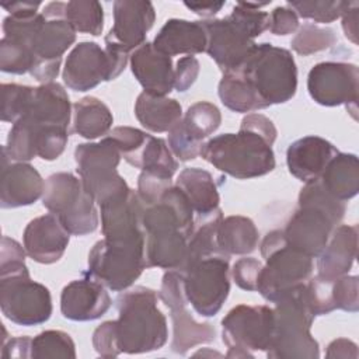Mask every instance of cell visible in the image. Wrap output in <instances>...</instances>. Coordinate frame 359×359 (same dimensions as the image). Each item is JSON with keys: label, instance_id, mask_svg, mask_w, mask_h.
I'll list each match as a JSON object with an SVG mask.
<instances>
[{"label": "cell", "instance_id": "6125c7cd", "mask_svg": "<svg viewBox=\"0 0 359 359\" xmlns=\"http://www.w3.org/2000/svg\"><path fill=\"white\" fill-rule=\"evenodd\" d=\"M194 356H208V358H213V356H223L222 353H219V352H215V351H210L209 348H205V349H201V351H198V352H195L194 353Z\"/></svg>", "mask_w": 359, "mask_h": 359}, {"label": "cell", "instance_id": "91938a15", "mask_svg": "<svg viewBox=\"0 0 359 359\" xmlns=\"http://www.w3.org/2000/svg\"><path fill=\"white\" fill-rule=\"evenodd\" d=\"M185 7L201 17H213L226 4V1H185Z\"/></svg>", "mask_w": 359, "mask_h": 359}, {"label": "cell", "instance_id": "f6af8a7d", "mask_svg": "<svg viewBox=\"0 0 359 359\" xmlns=\"http://www.w3.org/2000/svg\"><path fill=\"white\" fill-rule=\"evenodd\" d=\"M67 140L69 128L59 125H45L38 122L36 157H41L46 161L56 160L65 151Z\"/></svg>", "mask_w": 359, "mask_h": 359}, {"label": "cell", "instance_id": "9a60e30c", "mask_svg": "<svg viewBox=\"0 0 359 359\" xmlns=\"http://www.w3.org/2000/svg\"><path fill=\"white\" fill-rule=\"evenodd\" d=\"M299 208L282 230L287 244L297 251L317 258L327 245L339 222L325 209L310 203L297 202Z\"/></svg>", "mask_w": 359, "mask_h": 359}, {"label": "cell", "instance_id": "52a82bcc", "mask_svg": "<svg viewBox=\"0 0 359 359\" xmlns=\"http://www.w3.org/2000/svg\"><path fill=\"white\" fill-rule=\"evenodd\" d=\"M304 285L275 303L273 334L266 349V356L271 359H317L320 356L318 342L310 332L314 316L303 299Z\"/></svg>", "mask_w": 359, "mask_h": 359}, {"label": "cell", "instance_id": "8992f818", "mask_svg": "<svg viewBox=\"0 0 359 359\" xmlns=\"http://www.w3.org/2000/svg\"><path fill=\"white\" fill-rule=\"evenodd\" d=\"M238 72L271 107L292 100L297 90V67L292 53L271 43H255Z\"/></svg>", "mask_w": 359, "mask_h": 359}, {"label": "cell", "instance_id": "4316f807", "mask_svg": "<svg viewBox=\"0 0 359 359\" xmlns=\"http://www.w3.org/2000/svg\"><path fill=\"white\" fill-rule=\"evenodd\" d=\"M135 115L147 130L163 133L170 132L181 121L182 108L174 98L143 91L136 98Z\"/></svg>", "mask_w": 359, "mask_h": 359}, {"label": "cell", "instance_id": "484cf974", "mask_svg": "<svg viewBox=\"0 0 359 359\" xmlns=\"http://www.w3.org/2000/svg\"><path fill=\"white\" fill-rule=\"evenodd\" d=\"M25 115L39 123L69 128L72 105L66 90L55 81L35 87L29 109Z\"/></svg>", "mask_w": 359, "mask_h": 359}, {"label": "cell", "instance_id": "7c38bea8", "mask_svg": "<svg viewBox=\"0 0 359 359\" xmlns=\"http://www.w3.org/2000/svg\"><path fill=\"white\" fill-rule=\"evenodd\" d=\"M273 334V309L265 304L233 307L222 320V339L227 345V358H254L255 351L271 345Z\"/></svg>", "mask_w": 359, "mask_h": 359}, {"label": "cell", "instance_id": "d590c367", "mask_svg": "<svg viewBox=\"0 0 359 359\" xmlns=\"http://www.w3.org/2000/svg\"><path fill=\"white\" fill-rule=\"evenodd\" d=\"M181 123L195 142L202 143L203 139L217 130L222 123V114L215 104L198 101L187 109L184 118H181Z\"/></svg>", "mask_w": 359, "mask_h": 359}, {"label": "cell", "instance_id": "83f0119b", "mask_svg": "<svg viewBox=\"0 0 359 359\" xmlns=\"http://www.w3.org/2000/svg\"><path fill=\"white\" fill-rule=\"evenodd\" d=\"M175 185L187 195L195 216H206L219 209L217 185L209 171L187 167L180 172Z\"/></svg>", "mask_w": 359, "mask_h": 359}, {"label": "cell", "instance_id": "94428289", "mask_svg": "<svg viewBox=\"0 0 359 359\" xmlns=\"http://www.w3.org/2000/svg\"><path fill=\"white\" fill-rule=\"evenodd\" d=\"M39 1H10L1 3V7L10 13V15H31L38 13Z\"/></svg>", "mask_w": 359, "mask_h": 359}, {"label": "cell", "instance_id": "f35d334b", "mask_svg": "<svg viewBox=\"0 0 359 359\" xmlns=\"http://www.w3.org/2000/svg\"><path fill=\"white\" fill-rule=\"evenodd\" d=\"M150 136L151 135L132 126H116L108 133V137L118 147L121 157L135 168L140 165V157Z\"/></svg>", "mask_w": 359, "mask_h": 359}, {"label": "cell", "instance_id": "30bf717a", "mask_svg": "<svg viewBox=\"0 0 359 359\" xmlns=\"http://www.w3.org/2000/svg\"><path fill=\"white\" fill-rule=\"evenodd\" d=\"M121 158L118 147L108 136L97 143H81L74 149L79 178L98 205L130 191L116 170Z\"/></svg>", "mask_w": 359, "mask_h": 359}, {"label": "cell", "instance_id": "3957f363", "mask_svg": "<svg viewBox=\"0 0 359 359\" xmlns=\"http://www.w3.org/2000/svg\"><path fill=\"white\" fill-rule=\"evenodd\" d=\"M269 3L238 1L230 15L201 21L208 39L206 53L222 73L237 70L255 46L254 39L268 29L269 14L259 8Z\"/></svg>", "mask_w": 359, "mask_h": 359}, {"label": "cell", "instance_id": "681fc988", "mask_svg": "<svg viewBox=\"0 0 359 359\" xmlns=\"http://www.w3.org/2000/svg\"><path fill=\"white\" fill-rule=\"evenodd\" d=\"M158 297L170 310L178 309V307H187L189 304L185 294L184 275L180 271L168 269L163 275Z\"/></svg>", "mask_w": 359, "mask_h": 359}, {"label": "cell", "instance_id": "e0dca14e", "mask_svg": "<svg viewBox=\"0 0 359 359\" xmlns=\"http://www.w3.org/2000/svg\"><path fill=\"white\" fill-rule=\"evenodd\" d=\"M112 306V299L95 276L83 272V278L67 283L60 294V311L72 321H93L102 317Z\"/></svg>", "mask_w": 359, "mask_h": 359}, {"label": "cell", "instance_id": "5b68a950", "mask_svg": "<svg viewBox=\"0 0 359 359\" xmlns=\"http://www.w3.org/2000/svg\"><path fill=\"white\" fill-rule=\"evenodd\" d=\"M262 265L257 292L276 303L296 292L313 275V258L290 247L282 230L269 231L261 243Z\"/></svg>", "mask_w": 359, "mask_h": 359}, {"label": "cell", "instance_id": "7402d4cb", "mask_svg": "<svg viewBox=\"0 0 359 359\" xmlns=\"http://www.w3.org/2000/svg\"><path fill=\"white\" fill-rule=\"evenodd\" d=\"M130 69L143 90L154 95H167L174 88L172 59L144 42L130 53Z\"/></svg>", "mask_w": 359, "mask_h": 359}, {"label": "cell", "instance_id": "603a6c76", "mask_svg": "<svg viewBox=\"0 0 359 359\" xmlns=\"http://www.w3.org/2000/svg\"><path fill=\"white\" fill-rule=\"evenodd\" d=\"M338 149L320 136H304L289 144L286 164L289 172L302 182L318 180Z\"/></svg>", "mask_w": 359, "mask_h": 359}, {"label": "cell", "instance_id": "5bb4252c", "mask_svg": "<svg viewBox=\"0 0 359 359\" xmlns=\"http://www.w3.org/2000/svg\"><path fill=\"white\" fill-rule=\"evenodd\" d=\"M310 97L320 105L352 107V116L356 119V104L359 91V69L345 62H321L313 66L307 76Z\"/></svg>", "mask_w": 359, "mask_h": 359}, {"label": "cell", "instance_id": "db71d44e", "mask_svg": "<svg viewBox=\"0 0 359 359\" xmlns=\"http://www.w3.org/2000/svg\"><path fill=\"white\" fill-rule=\"evenodd\" d=\"M199 62L195 56H182L174 67V88L180 93L187 91L198 79Z\"/></svg>", "mask_w": 359, "mask_h": 359}, {"label": "cell", "instance_id": "6f0895ef", "mask_svg": "<svg viewBox=\"0 0 359 359\" xmlns=\"http://www.w3.org/2000/svg\"><path fill=\"white\" fill-rule=\"evenodd\" d=\"M358 14H359V3L348 1V6L341 15L344 34L355 45L358 43Z\"/></svg>", "mask_w": 359, "mask_h": 359}, {"label": "cell", "instance_id": "d6986e66", "mask_svg": "<svg viewBox=\"0 0 359 359\" xmlns=\"http://www.w3.org/2000/svg\"><path fill=\"white\" fill-rule=\"evenodd\" d=\"M146 206L147 205L133 189L100 205L104 238L111 241L146 238V231L143 229V213Z\"/></svg>", "mask_w": 359, "mask_h": 359}, {"label": "cell", "instance_id": "7dc6e473", "mask_svg": "<svg viewBox=\"0 0 359 359\" xmlns=\"http://www.w3.org/2000/svg\"><path fill=\"white\" fill-rule=\"evenodd\" d=\"M171 178L168 174L154 171V170H142L137 180V194L140 199L149 206L160 201L163 194L172 187Z\"/></svg>", "mask_w": 359, "mask_h": 359}, {"label": "cell", "instance_id": "816d5d0a", "mask_svg": "<svg viewBox=\"0 0 359 359\" xmlns=\"http://www.w3.org/2000/svg\"><path fill=\"white\" fill-rule=\"evenodd\" d=\"M261 269H262V262L259 259L244 257L236 261L231 269V275L238 287L248 292H257Z\"/></svg>", "mask_w": 359, "mask_h": 359}, {"label": "cell", "instance_id": "d6a6232c", "mask_svg": "<svg viewBox=\"0 0 359 359\" xmlns=\"http://www.w3.org/2000/svg\"><path fill=\"white\" fill-rule=\"evenodd\" d=\"M114 122L109 108L95 97H84L73 105L74 132L93 140L111 132Z\"/></svg>", "mask_w": 359, "mask_h": 359}, {"label": "cell", "instance_id": "ab89813d", "mask_svg": "<svg viewBox=\"0 0 359 359\" xmlns=\"http://www.w3.org/2000/svg\"><path fill=\"white\" fill-rule=\"evenodd\" d=\"M335 42L337 36L331 28H321L316 24L307 22L299 28L290 45L296 53L309 56L331 48Z\"/></svg>", "mask_w": 359, "mask_h": 359}, {"label": "cell", "instance_id": "cb8c5ba5", "mask_svg": "<svg viewBox=\"0 0 359 359\" xmlns=\"http://www.w3.org/2000/svg\"><path fill=\"white\" fill-rule=\"evenodd\" d=\"M358 254V226L339 224L334 229L327 245L317 257V275L335 280L346 275Z\"/></svg>", "mask_w": 359, "mask_h": 359}, {"label": "cell", "instance_id": "f5cc1de1", "mask_svg": "<svg viewBox=\"0 0 359 359\" xmlns=\"http://www.w3.org/2000/svg\"><path fill=\"white\" fill-rule=\"evenodd\" d=\"M93 346L101 358H115L121 355L116 344L114 320L105 321L95 328L93 334Z\"/></svg>", "mask_w": 359, "mask_h": 359}, {"label": "cell", "instance_id": "b9f144b4", "mask_svg": "<svg viewBox=\"0 0 359 359\" xmlns=\"http://www.w3.org/2000/svg\"><path fill=\"white\" fill-rule=\"evenodd\" d=\"M34 55L24 43L13 38L3 36L0 41V70L11 74L29 73L34 66Z\"/></svg>", "mask_w": 359, "mask_h": 359}, {"label": "cell", "instance_id": "7bdbcfd3", "mask_svg": "<svg viewBox=\"0 0 359 359\" xmlns=\"http://www.w3.org/2000/svg\"><path fill=\"white\" fill-rule=\"evenodd\" d=\"M289 6L297 17L313 20L314 22L328 24L339 18L348 6V1H334V0H302V1H287Z\"/></svg>", "mask_w": 359, "mask_h": 359}, {"label": "cell", "instance_id": "60d3db41", "mask_svg": "<svg viewBox=\"0 0 359 359\" xmlns=\"http://www.w3.org/2000/svg\"><path fill=\"white\" fill-rule=\"evenodd\" d=\"M34 88L29 86H21L15 83L1 84V121L17 122L29 109Z\"/></svg>", "mask_w": 359, "mask_h": 359}, {"label": "cell", "instance_id": "f907efd6", "mask_svg": "<svg viewBox=\"0 0 359 359\" xmlns=\"http://www.w3.org/2000/svg\"><path fill=\"white\" fill-rule=\"evenodd\" d=\"M203 143L195 142L184 129L181 121L168 132V147L180 161H189L199 156Z\"/></svg>", "mask_w": 359, "mask_h": 359}, {"label": "cell", "instance_id": "7a4b0ae2", "mask_svg": "<svg viewBox=\"0 0 359 359\" xmlns=\"http://www.w3.org/2000/svg\"><path fill=\"white\" fill-rule=\"evenodd\" d=\"M25 248L7 236L0 251V309L11 323L29 327L48 321L52 316L50 292L31 279L25 265Z\"/></svg>", "mask_w": 359, "mask_h": 359}, {"label": "cell", "instance_id": "11a10c76", "mask_svg": "<svg viewBox=\"0 0 359 359\" xmlns=\"http://www.w3.org/2000/svg\"><path fill=\"white\" fill-rule=\"evenodd\" d=\"M299 28V17L289 6H279L269 14L268 29L273 35H289Z\"/></svg>", "mask_w": 359, "mask_h": 359}, {"label": "cell", "instance_id": "836d02e7", "mask_svg": "<svg viewBox=\"0 0 359 359\" xmlns=\"http://www.w3.org/2000/svg\"><path fill=\"white\" fill-rule=\"evenodd\" d=\"M217 93L223 105L234 112L245 114L268 108L252 86L238 72L223 73Z\"/></svg>", "mask_w": 359, "mask_h": 359}, {"label": "cell", "instance_id": "6da1fadb", "mask_svg": "<svg viewBox=\"0 0 359 359\" xmlns=\"http://www.w3.org/2000/svg\"><path fill=\"white\" fill-rule=\"evenodd\" d=\"M273 122L262 114L243 118L237 133H223L205 142L199 156L219 171L237 180L266 175L275 168Z\"/></svg>", "mask_w": 359, "mask_h": 359}, {"label": "cell", "instance_id": "4dcf8cb0", "mask_svg": "<svg viewBox=\"0 0 359 359\" xmlns=\"http://www.w3.org/2000/svg\"><path fill=\"white\" fill-rule=\"evenodd\" d=\"M259 234L250 217L227 216L217 227V245L227 255H247L258 245Z\"/></svg>", "mask_w": 359, "mask_h": 359}, {"label": "cell", "instance_id": "9f6ffc18", "mask_svg": "<svg viewBox=\"0 0 359 359\" xmlns=\"http://www.w3.org/2000/svg\"><path fill=\"white\" fill-rule=\"evenodd\" d=\"M31 344L29 337H15L3 344L1 358L4 359H28L31 358Z\"/></svg>", "mask_w": 359, "mask_h": 359}, {"label": "cell", "instance_id": "f1b7e54d", "mask_svg": "<svg viewBox=\"0 0 359 359\" xmlns=\"http://www.w3.org/2000/svg\"><path fill=\"white\" fill-rule=\"evenodd\" d=\"M188 237L180 230H161L146 234L147 268L178 269L187 255Z\"/></svg>", "mask_w": 359, "mask_h": 359}, {"label": "cell", "instance_id": "1f68e13d", "mask_svg": "<svg viewBox=\"0 0 359 359\" xmlns=\"http://www.w3.org/2000/svg\"><path fill=\"white\" fill-rule=\"evenodd\" d=\"M172 321L171 351L185 355L189 349L201 344H210L216 339L215 328L208 323H198L187 307L170 310Z\"/></svg>", "mask_w": 359, "mask_h": 359}, {"label": "cell", "instance_id": "680465c9", "mask_svg": "<svg viewBox=\"0 0 359 359\" xmlns=\"http://www.w3.org/2000/svg\"><path fill=\"white\" fill-rule=\"evenodd\" d=\"M325 356L328 359H358V345L346 338H338L330 342Z\"/></svg>", "mask_w": 359, "mask_h": 359}, {"label": "cell", "instance_id": "9c48e42d", "mask_svg": "<svg viewBox=\"0 0 359 359\" xmlns=\"http://www.w3.org/2000/svg\"><path fill=\"white\" fill-rule=\"evenodd\" d=\"M42 205L73 236H86L98 227L95 201L72 172H56L46 178Z\"/></svg>", "mask_w": 359, "mask_h": 359}, {"label": "cell", "instance_id": "2e32d148", "mask_svg": "<svg viewBox=\"0 0 359 359\" xmlns=\"http://www.w3.org/2000/svg\"><path fill=\"white\" fill-rule=\"evenodd\" d=\"M156 20V11L146 0L114 1V25L105 35V43H112L128 53L142 46Z\"/></svg>", "mask_w": 359, "mask_h": 359}, {"label": "cell", "instance_id": "ac0fdd59", "mask_svg": "<svg viewBox=\"0 0 359 359\" xmlns=\"http://www.w3.org/2000/svg\"><path fill=\"white\" fill-rule=\"evenodd\" d=\"M63 83L74 91H88L101 81H111L109 60L105 50L95 42L77 43L67 55L62 72Z\"/></svg>", "mask_w": 359, "mask_h": 359}, {"label": "cell", "instance_id": "ba28073f", "mask_svg": "<svg viewBox=\"0 0 359 359\" xmlns=\"http://www.w3.org/2000/svg\"><path fill=\"white\" fill-rule=\"evenodd\" d=\"M74 41L76 31L66 18V3L46 4L27 42L35 59L29 74L41 84L52 83L59 74L63 53Z\"/></svg>", "mask_w": 359, "mask_h": 359}, {"label": "cell", "instance_id": "c3c4849f", "mask_svg": "<svg viewBox=\"0 0 359 359\" xmlns=\"http://www.w3.org/2000/svg\"><path fill=\"white\" fill-rule=\"evenodd\" d=\"M335 309L356 313L359 310V279L356 275H344L332 282Z\"/></svg>", "mask_w": 359, "mask_h": 359}, {"label": "cell", "instance_id": "d4e9b609", "mask_svg": "<svg viewBox=\"0 0 359 359\" xmlns=\"http://www.w3.org/2000/svg\"><path fill=\"white\" fill-rule=\"evenodd\" d=\"M206 32L201 21L167 20L153 41V46L167 55H196L206 52Z\"/></svg>", "mask_w": 359, "mask_h": 359}, {"label": "cell", "instance_id": "8d00e7d4", "mask_svg": "<svg viewBox=\"0 0 359 359\" xmlns=\"http://www.w3.org/2000/svg\"><path fill=\"white\" fill-rule=\"evenodd\" d=\"M66 18L76 32L98 36L104 28V10L94 0H73L66 3Z\"/></svg>", "mask_w": 359, "mask_h": 359}, {"label": "cell", "instance_id": "ffe728a7", "mask_svg": "<svg viewBox=\"0 0 359 359\" xmlns=\"http://www.w3.org/2000/svg\"><path fill=\"white\" fill-rule=\"evenodd\" d=\"M10 157L1 147V177H0V206L13 209L28 206L43 195L45 181L41 174L28 163L17 161L8 164Z\"/></svg>", "mask_w": 359, "mask_h": 359}, {"label": "cell", "instance_id": "f546056e", "mask_svg": "<svg viewBox=\"0 0 359 359\" xmlns=\"http://www.w3.org/2000/svg\"><path fill=\"white\" fill-rule=\"evenodd\" d=\"M318 180L341 202L356 196L359 191V161L356 154L338 151L328 161Z\"/></svg>", "mask_w": 359, "mask_h": 359}, {"label": "cell", "instance_id": "277c9868", "mask_svg": "<svg viewBox=\"0 0 359 359\" xmlns=\"http://www.w3.org/2000/svg\"><path fill=\"white\" fill-rule=\"evenodd\" d=\"M115 303L118 320H114V330L121 353H147L165 345L167 320L157 307V293L153 289L129 287L118 294Z\"/></svg>", "mask_w": 359, "mask_h": 359}, {"label": "cell", "instance_id": "4fadbf2b", "mask_svg": "<svg viewBox=\"0 0 359 359\" xmlns=\"http://www.w3.org/2000/svg\"><path fill=\"white\" fill-rule=\"evenodd\" d=\"M230 255L224 252L201 258L181 271L188 303L201 317L216 316L230 292Z\"/></svg>", "mask_w": 359, "mask_h": 359}, {"label": "cell", "instance_id": "e575fe53", "mask_svg": "<svg viewBox=\"0 0 359 359\" xmlns=\"http://www.w3.org/2000/svg\"><path fill=\"white\" fill-rule=\"evenodd\" d=\"M36 130L38 122L28 115L13 123L6 146H3L10 160L25 163L36 157Z\"/></svg>", "mask_w": 359, "mask_h": 359}, {"label": "cell", "instance_id": "bcb514c9", "mask_svg": "<svg viewBox=\"0 0 359 359\" xmlns=\"http://www.w3.org/2000/svg\"><path fill=\"white\" fill-rule=\"evenodd\" d=\"M332 282L320 278L318 275L311 276L303 287V299L310 313L316 316H324L335 310L332 299Z\"/></svg>", "mask_w": 359, "mask_h": 359}, {"label": "cell", "instance_id": "74e56055", "mask_svg": "<svg viewBox=\"0 0 359 359\" xmlns=\"http://www.w3.org/2000/svg\"><path fill=\"white\" fill-rule=\"evenodd\" d=\"M31 358H76V346L72 337L60 330H48L32 338Z\"/></svg>", "mask_w": 359, "mask_h": 359}, {"label": "cell", "instance_id": "ee69618b", "mask_svg": "<svg viewBox=\"0 0 359 359\" xmlns=\"http://www.w3.org/2000/svg\"><path fill=\"white\" fill-rule=\"evenodd\" d=\"M139 168L154 170L172 177L178 168V163L174 160L172 153L164 139L150 136L143 149Z\"/></svg>", "mask_w": 359, "mask_h": 359}, {"label": "cell", "instance_id": "8fae6325", "mask_svg": "<svg viewBox=\"0 0 359 359\" xmlns=\"http://www.w3.org/2000/svg\"><path fill=\"white\" fill-rule=\"evenodd\" d=\"M146 238L111 241L100 240L88 252V269L105 287L114 292L129 289L147 268Z\"/></svg>", "mask_w": 359, "mask_h": 359}, {"label": "cell", "instance_id": "44dd1931", "mask_svg": "<svg viewBox=\"0 0 359 359\" xmlns=\"http://www.w3.org/2000/svg\"><path fill=\"white\" fill-rule=\"evenodd\" d=\"M70 233L53 213L32 219L24 229L22 243L27 255L39 264L57 262L69 244Z\"/></svg>", "mask_w": 359, "mask_h": 359}]
</instances>
